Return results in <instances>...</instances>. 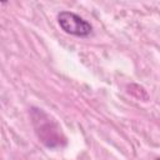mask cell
I'll list each match as a JSON object with an SVG mask.
<instances>
[{
	"instance_id": "6da1fadb",
	"label": "cell",
	"mask_w": 160,
	"mask_h": 160,
	"mask_svg": "<svg viewBox=\"0 0 160 160\" xmlns=\"http://www.w3.org/2000/svg\"><path fill=\"white\" fill-rule=\"evenodd\" d=\"M58 22L66 34L74 36L85 38L92 32V26L86 20L71 11H61L58 15Z\"/></svg>"
},
{
	"instance_id": "7a4b0ae2",
	"label": "cell",
	"mask_w": 160,
	"mask_h": 160,
	"mask_svg": "<svg viewBox=\"0 0 160 160\" xmlns=\"http://www.w3.org/2000/svg\"><path fill=\"white\" fill-rule=\"evenodd\" d=\"M156 160H160V158H159V159H156Z\"/></svg>"
}]
</instances>
